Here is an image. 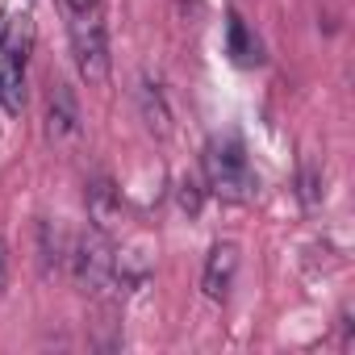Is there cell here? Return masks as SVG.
<instances>
[{
    "label": "cell",
    "mask_w": 355,
    "mask_h": 355,
    "mask_svg": "<svg viewBox=\"0 0 355 355\" xmlns=\"http://www.w3.org/2000/svg\"><path fill=\"white\" fill-rule=\"evenodd\" d=\"M67 268H71L76 284L92 297H109L121 284V263L109 247V234H101V230H84L80 239H71Z\"/></svg>",
    "instance_id": "cell-1"
},
{
    "label": "cell",
    "mask_w": 355,
    "mask_h": 355,
    "mask_svg": "<svg viewBox=\"0 0 355 355\" xmlns=\"http://www.w3.org/2000/svg\"><path fill=\"white\" fill-rule=\"evenodd\" d=\"M201 167H205V189L214 197H222V201H251L255 197L251 163H247V155L234 138L209 142L205 155H201Z\"/></svg>",
    "instance_id": "cell-2"
},
{
    "label": "cell",
    "mask_w": 355,
    "mask_h": 355,
    "mask_svg": "<svg viewBox=\"0 0 355 355\" xmlns=\"http://www.w3.org/2000/svg\"><path fill=\"white\" fill-rule=\"evenodd\" d=\"M71 55L76 67L88 84H105L109 80V38H105V21L92 13H76L71 21Z\"/></svg>",
    "instance_id": "cell-3"
},
{
    "label": "cell",
    "mask_w": 355,
    "mask_h": 355,
    "mask_svg": "<svg viewBox=\"0 0 355 355\" xmlns=\"http://www.w3.org/2000/svg\"><path fill=\"white\" fill-rule=\"evenodd\" d=\"M234 276H239V247L234 243H214L209 259H205V272H201L205 297L209 301H226L230 288H234Z\"/></svg>",
    "instance_id": "cell-4"
},
{
    "label": "cell",
    "mask_w": 355,
    "mask_h": 355,
    "mask_svg": "<svg viewBox=\"0 0 355 355\" xmlns=\"http://www.w3.org/2000/svg\"><path fill=\"white\" fill-rule=\"evenodd\" d=\"M134 101H138L142 125H146L155 138H167V134H171V109H167L163 88H159L150 76H142V80H138V88H134Z\"/></svg>",
    "instance_id": "cell-5"
},
{
    "label": "cell",
    "mask_w": 355,
    "mask_h": 355,
    "mask_svg": "<svg viewBox=\"0 0 355 355\" xmlns=\"http://www.w3.org/2000/svg\"><path fill=\"white\" fill-rule=\"evenodd\" d=\"M84 201H88V218H92V230L109 234V230H113V222H117V209H121V197H117L113 180L96 175V180L88 184V193H84Z\"/></svg>",
    "instance_id": "cell-6"
},
{
    "label": "cell",
    "mask_w": 355,
    "mask_h": 355,
    "mask_svg": "<svg viewBox=\"0 0 355 355\" xmlns=\"http://www.w3.org/2000/svg\"><path fill=\"white\" fill-rule=\"evenodd\" d=\"M46 130H51V138H71L80 130V109H76V101H71V92L63 84H55L51 113H46Z\"/></svg>",
    "instance_id": "cell-7"
},
{
    "label": "cell",
    "mask_w": 355,
    "mask_h": 355,
    "mask_svg": "<svg viewBox=\"0 0 355 355\" xmlns=\"http://www.w3.org/2000/svg\"><path fill=\"white\" fill-rule=\"evenodd\" d=\"M230 55H234V63L239 67H255V63H263V51H259V38H251V30H247V21L239 17V13H230Z\"/></svg>",
    "instance_id": "cell-8"
},
{
    "label": "cell",
    "mask_w": 355,
    "mask_h": 355,
    "mask_svg": "<svg viewBox=\"0 0 355 355\" xmlns=\"http://www.w3.org/2000/svg\"><path fill=\"white\" fill-rule=\"evenodd\" d=\"M21 63L26 59H5L0 63V109L5 113H21V105H26V92H21Z\"/></svg>",
    "instance_id": "cell-9"
},
{
    "label": "cell",
    "mask_w": 355,
    "mask_h": 355,
    "mask_svg": "<svg viewBox=\"0 0 355 355\" xmlns=\"http://www.w3.org/2000/svg\"><path fill=\"white\" fill-rule=\"evenodd\" d=\"M180 209H189V214L201 209V184L197 180H180Z\"/></svg>",
    "instance_id": "cell-10"
},
{
    "label": "cell",
    "mask_w": 355,
    "mask_h": 355,
    "mask_svg": "<svg viewBox=\"0 0 355 355\" xmlns=\"http://www.w3.org/2000/svg\"><path fill=\"white\" fill-rule=\"evenodd\" d=\"M5 284H9V251L0 243V293H5Z\"/></svg>",
    "instance_id": "cell-11"
},
{
    "label": "cell",
    "mask_w": 355,
    "mask_h": 355,
    "mask_svg": "<svg viewBox=\"0 0 355 355\" xmlns=\"http://www.w3.org/2000/svg\"><path fill=\"white\" fill-rule=\"evenodd\" d=\"M96 5H101V0H67V9H71V13H92Z\"/></svg>",
    "instance_id": "cell-12"
}]
</instances>
